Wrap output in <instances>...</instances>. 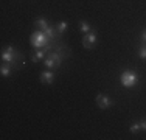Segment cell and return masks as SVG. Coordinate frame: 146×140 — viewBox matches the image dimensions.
<instances>
[{
  "mask_svg": "<svg viewBox=\"0 0 146 140\" xmlns=\"http://www.w3.org/2000/svg\"><path fill=\"white\" fill-rule=\"evenodd\" d=\"M2 61L6 62V64H11L14 69L19 67V62H22V65L25 64V62H23V58L20 56V53L16 50L14 47H13V45H9V47H6L5 50H3Z\"/></svg>",
  "mask_w": 146,
  "mask_h": 140,
  "instance_id": "obj_1",
  "label": "cell"
},
{
  "mask_svg": "<svg viewBox=\"0 0 146 140\" xmlns=\"http://www.w3.org/2000/svg\"><path fill=\"white\" fill-rule=\"evenodd\" d=\"M30 41H31V45H33L34 48H45L47 45L56 44V42H58V41H51L50 37H47L42 30L34 31V33L31 34V39H30Z\"/></svg>",
  "mask_w": 146,
  "mask_h": 140,
  "instance_id": "obj_2",
  "label": "cell"
},
{
  "mask_svg": "<svg viewBox=\"0 0 146 140\" xmlns=\"http://www.w3.org/2000/svg\"><path fill=\"white\" fill-rule=\"evenodd\" d=\"M120 83H121V86L126 87V89L135 87L138 84V75H137V72H134V70H131V69H126L120 75Z\"/></svg>",
  "mask_w": 146,
  "mask_h": 140,
  "instance_id": "obj_3",
  "label": "cell"
},
{
  "mask_svg": "<svg viewBox=\"0 0 146 140\" xmlns=\"http://www.w3.org/2000/svg\"><path fill=\"white\" fill-rule=\"evenodd\" d=\"M96 42H98V37H96L95 31H89V33H86L84 37H82V45H84V48H87V50H92L93 44H96Z\"/></svg>",
  "mask_w": 146,
  "mask_h": 140,
  "instance_id": "obj_4",
  "label": "cell"
},
{
  "mask_svg": "<svg viewBox=\"0 0 146 140\" xmlns=\"http://www.w3.org/2000/svg\"><path fill=\"white\" fill-rule=\"evenodd\" d=\"M95 100H96V104H98L101 109H107V107L113 106V100H112V98H109L107 95H103V93H98Z\"/></svg>",
  "mask_w": 146,
  "mask_h": 140,
  "instance_id": "obj_5",
  "label": "cell"
},
{
  "mask_svg": "<svg viewBox=\"0 0 146 140\" xmlns=\"http://www.w3.org/2000/svg\"><path fill=\"white\" fill-rule=\"evenodd\" d=\"M40 81L44 84H51L54 81V73L50 72V70H45V72L40 73Z\"/></svg>",
  "mask_w": 146,
  "mask_h": 140,
  "instance_id": "obj_6",
  "label": "cell"
},
{
  "mask_svg": "<svg viewBox=\"0 0 146 140\" xmlns=\"http://www.w3.org/2000/svg\"><path fill=\"white\" fill-rule=\"evenodd\" d=\"M44 33H45V36L47 37H50L51 41H58V31L54 30V28H51L50 25H48L47 28H45V30H42Z\"/></svg>",
  "mask_w": 146,
  "mask_h": 140,
  "instance_id": "obj_7",
  "label": "cell"
},
{
  "mask_svg": "<svg viewBox=\"0 0 146 140\" xmlns=\"http://www.w3.org/2000/svg\"><path fill=\"white\" fill-rule=\"evenodd\" d=\"M13 65L11 64H6V62H3L2 67H0V73H2V76H9L13 73Z\"/></svg>",
  "mask_w": 146,
  "mask_h": 140,
  "instance_id": "obj_8",
  "label": "cell"
},
{
  "mask_svg": "<svg viewBox=\"0 0 146 140\" xmlns=\"http://www.w3.org/2000/svg\"><path fill=\"white\" fill-rule=\"evenodd\" d=\"M47 53H48L47 50H44V48H39V50L36 51V55L31 56V61H33V62H37V61H40V59H45V55H47Z\"/></svg>",
  "mask_w": 146,
  "mask_h": 140,
  "instance_id": "obj_9",
  "label": "cell"
},
{
  "mask_svg": "<svg viewBox=\"0 0 146 140\" xmlns=\"http://www.w3.org/2000/svg\"><path fill=\"white\" fill-rule=\"evenodd\" d=\"M44 64H45V67H47V69H59L56 62H54L51 58H48V56L44 59Z\"/></svg>",
  "mask_w": 146,
  "mask_h": 140,
  "instance_id": "obj_10",
  "label": "cell"
},
{
  "mask_svg": "<svg viewBox=\"0 0 146 140\" xmlns=\"http://www.w3.org/2000/svg\"><path fill=\"white\" fill-rule=\"evenodd\" d=\"M67 27H68V23L65 22V20H61V22L56 25V31L59 34H62V33H65V30H67Z\"/></svg>",
  "mask_w": 146,
  "mask_h": 140,
  "instance_id": "obj_11",
  "label": "cell"
},
{
  "mask_svg": "<svg viewBox=\"0 0 146 140\" xmlns=\"http://www.w3.org/2000/svg\"><path fill=\"white\" fill-rule=\"evenodd\" d=\"M34 25H37L40 30H45V28L48 27V22H47V19H44V17H39V19L34 22Z\"/></svg>",
  "mask_w": 146,
  "mask_h": 140,
  "instance_id": "obj_12",
  "label": "cell"
},
{
  "mask_svg": "<svg viewBox=\"0 0 146 140\" xmlns=\"http://www.w3.org/2000/svg\"><path fill=\"white\" fill-rule=\"evenodd\" d=\"M141 129V125H140V121H134L131 126H129V131L132 132V134H137L138 131Z\"/></svg>",
  "mask_w": 146,
  "mask_h": 140,
  "instance_id": "obj_13",
  "label": "cell"
},
{
  "mask_svg": "<svg viewBox=\"0 0 146 140\" xmlns=\"http://www.w3.org/2000/svg\"><path fill=\"white\" fill-rule=\"evenodd\" d=\"M79 30L86 34V33H89V31H90V25L86 22V20H81V22H79Z\"/></svg>",
  "mask_w": 146,
  "mask_h": 140,
  "instance_id": "obj_14",
  "label": "cell"
},
{
  "mask_svg": "<svg viewBox=\"0 0 146 140\" xmlns=\"http://www.w3.org/2000/svg\"><path fill=\"white\" fill-rule=\"evenodd\" d=\"M138 56H140L141 59H146V44H141L140 50H138Z\"/></svg>",
  "mask_w": 146,
  "mask_h": 140,
  "instance_id": "obj_15",
  "label": "cell"
},
{
  "mask_svg": "<svg viewBox=\"0 0 146 140\" xmlns=\"http://www.w3.org/2000/svg\"><path fill=\"white\" fill-rule=\"evenodd\" d=\"M141 44H146V30L141 33Z\"/></svg>",
  "mask_w": 146,
  "mask_h": 140,
  "instance_id": "obj_16",
  "label": "cell"
},
{
  "mask_svg": "<svg viewBox=\"0 0 146 140\" xmlns=\"http://www.w3.org/2000/svg\"><path fill=\"white\" fill-rule=\"evenodd\" d=\"M140 125H141V129H145V131H146V118H143V120L140 121Z\"/></svg>",
  "mask_w": 146,
  "mask_h": 140,
  "instance_id": "obj_17",
  "label": "cell"
}]
</instances>
